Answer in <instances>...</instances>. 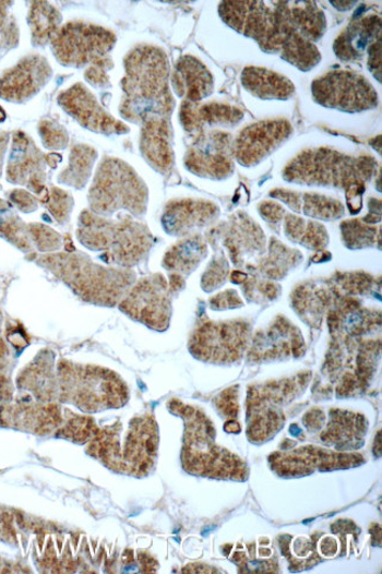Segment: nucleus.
<instances>
[{
    "mask_svg": "<svg viewBox=\"0 0 382 574\" xmlns=\"http://www.w3.org/2000/svg\"><path fill=\"white\" fill-rule=\"evenodd\" d=\"M219 17L234 32L253 39L263 52L279 56L301 72H309L321 63L317 45L305 40L279 14L264 2L247 0L222 2Z\"/></svg>",
    "mask_w": 382,
    "mask_h": 574,
    "instance_id": "obj_1",
    "label": "nucleus"
},
{
    "mask_svg": "<svg viewBox=\"0 0 382 574\" xmlns=\"http://www.w3.org/2000/svg\"><path fill=\"white\" fill-rule=\"evenodd\" d=\"M124 67L119 108L121 117L141 125L153 118L170 119L176 101L166 52L155 45H136L126 57Z\"/></svg>",
    "mask_w": 382,
    "mask_h": 574,
    "instance_id": "obj_2",
    "label": "nucleus"
},
{
    "mask_svg": "<svg viewBox=\"0 0 382 574\" xmlns=\"http://www.w3.org/2000/svg\"><path fill=\"white\" fill-rule=\"evenodd\" d=\"M379 164L371 156H350L332 147L301 151L283 171L288 183L302 187L342 189L350 214H359L366 184L373 178Z\"/></svg>",
    "mask_w": 382,
    "mask_h": 574,
    "instance_id": "obj_3",
    "label": "nucleus"
},
{
    "mask_svg": "<svg viewBox=\"0 0 382 574\" xmlns=\"http://www.w3.org/2000/svg\"><path fill=\"white\" fill-rule=\"evenodd\" d=\"M76 237L85 248L100 252L106 263L127 268L144 261L155 244L147 226L132 216L110 219L92 211L81 215Z\"/></svg>",
    "mask_w": 382,
    "mask_h": 574,
    "instance_id": "obj_4",
    "label": "nucleus"
},
{
    "mask_svg": "<svg viewBox=\"0 0 382 574\" xmlns=\"http://www.w3.org/2000/svg\"><path fill=\"white\" fill-rule=\"evenodd\" d=\"M40 260L76 296L92 304L117 306L135 282L131 268L100 266L80 253H57Z\"/></svg>",
    "mask_w": 382,
    "mask_h": 574,
    "instance_id": "obj_5",
    "label": "nucleus"
},
{
    "mask_svg": "<svg viewBox=\"0 0 382 574\" xmlns=\"http://www.w3.org/2000/svg\"><path fill=\"white\" fill-rule=\"evenodd\" d=\"M88 202L92 213L102 217H111L122 210L132 217H142L147 210L148 190L128 163L105 158L92 181Z\"/></svg>",
    "mask_w": 382,
    "mask_h": 574,
    "instance_id": "obj_6",
    "label": "nucleus"
},
{
    "mask_svg": "<svg viewBox=\"0 0 382 574\" xmlns=\"http://www.w3.org/2000/svg\"><path fill=\"white\" fill-rule=\"evenodd\" d=\"M61 392L84 411L120 407L128 400V388L119 376L99 368L60 364Z\"/></svg>",
    "mask_w": 382,
    "mask_h": 574,
    "instance_id": "obj_7",
    "label": "nucleus"
},
{
    "mask_svg": "<svg viewBox=\"0 0 382 574\" xmlns=\"http://www.w3.org/2000/svg\"><path fill=\"white\" fill-rule=\"evenodd\" d=\"M116 35L99 25L70 22L60 26L51 39V50L61 65L84 68L110 59Z\"/></svg>",
    "mask_w": 382,
    "mask_h": 574,
    "instance_id": "obj_8",
    "label": "nucleus"
},
{
    "mask_svg": "<svg viewBox=\"0 0 382 574\" xmlns=\"http://www.w3.org/2000/svg\"><path fill=\"white\" fill-rule=\"evenodd\" d=\"M313 100L325 109L360 113L378 108L379 95L362 74L351 70H331L311 85Z\"/></svg>",
    "mask_w": 382,
    "mask_h": 574,
    "instance_id": "obj_9",
    "label": "nucleus"
},
{
    "mask_svg": "<svg viewBox=\"0 0 382 574\" xmlns=\"http://www.w3.org/2000/svg\"><path fill=\"white\" fill-rule=\"evenodd\" d=\"M234 135L219 129L192 135L183 164L198 177L224 180L235 172Z\"/></svg>",
    "mask_w": 382,
    "mask_h": 574,
    "instance_id": "obj_10",
    "label": "nucleus"
},
{
    "mask_svg": "<svg viewBox=\"0 0 382 574\" xmlns=\"http://www.w3.org/2000/svg\"><path fill=\"white\" fill-rule=\"evenodd\" d=\"M250 339V325L232 321L208 323L195 331L190 350L198 359L228 364L241 359Z\"/></svg>",
    "mask_w": 382,
    "mask_h": 574,
    "instance_id": "obj_11",
    "label": "nucleus"
},
{
    "mask_svg": "<svg viewBox=\"0 0 382 574\" xmlns=\"http://www.w3.org/2000/svg\"><path fill=\"white\" fill-rule=\"evenodd\" d=\"M171 290L163 275L138 282L120 303L121 311L145 325L164 330L170 321Z\"/></svg>",
    "mask_w": 382,
    "mask_h": 574,
    "instance_id": "obj_12",
    "label": "nucleus"
},
{
    "mask_svg": "<svg viewBox=\"0 0 382 574\" xmlns=\"http://www.w3.org/2000/svg\"><path fill=\"white\" fill-rule=\"evenodd\" d=\"M294 134L287 119H266L242 129L234 141L235 160L243 168L263 163Z\"/></svg>",
    "mask_w": 382,
    "mask_h": 574,
    "instance_id": "obj_13",
    "label": "nucleus"
},
{
    "mask_svg": "<svg viewBox=\"0 0 382 574\" xmlns=\"http://www.w3.org/2000/svg\"><path fill=\"white\" fill-rule=\"evenodd\" d=\"M58 103L87 130L105 135L126 134L130 131L128 125L107 112L94 94L81 83L61 93Z\"/></svg>",
    "mask_w": 382,
    "mask_h": 574,
    "instance_id": "obj_14",
    "label": "nucleus"
},
{
    "mask_svg": "<svg viewBox=\"0 0 382 574\" xmlns=\"http://www.w3.org/2000/svg\"><path fill=\"white\" fill-rule=\"evenodd\" d=\"M211 237L220 238L229 259L240 267L252 256L266 253V236L262 228L247 214L239 211L228 222L212 230Z\"/></svg>",
    "mask_w": 382,
    "mask_h": 574,
    "instance_id": "obj_15",
    "label": "nucleus"
},
{
    "mask_svg": "<svg viewBox=\"0 0 382 574\" xmlns=\"http://www.w3.org/2000/svg\"><path fill=\"white\" fill-rule=\"evenodd\" d=\"M51 77L48 59L41 55H29L0 77V98L24 103L36 96Z\"/></svg>",
    "mask_w": 382,
    "mask_h": 574,
    "instance_id": "obj_16",
    "label": "nucleus"
},
{
    "mask_svg": "<svg viewBox=\"0 0 382 574\" xmlns=\"http://www.w3.org/2000/svg\"><path fill=\"white\" fill-rule=\"evenodd\" d=\"M220 216L217 204L204 200H179L168 203L162 218L166 234L182 237L206 228Z\"/></svg>",
    "mask_w": 382,
    "mask_h": 574,
    "instance_id": "obj_17",
    "label": "nucleus"
},
{
    "mask_svg": "<svg viewBox=\"0 0 382 574\" xmlns=\"http://www.w3.org/2000/svg\"><path fill=\"white\" fill-rule=\"evenodd\" d=\"M44 157L26 134L19 132L13 135L8 178L13 183L27 186L49 200V193L44 187Z\"/></svg>",
    "mask_w": 382,
    "mask_h": 574,
    "instance_id": "obj_18",
    "label": "nucleus"
},
{
    "mask_svg": "<svg viewBox=\"0 0 382 574\" xmlns=\"http://www.w3.org/2000/svg\"><path fill=\"white\" fill-rule=\"evenodd\" d=\"M179 118L183 130L193 135L204 130L234 128L243 119V112L224 103L201 104L183 100Z\"/></svg>",
    "mask_w": 382,
    "mask_h": 574,
    "instance_id": "obj_19",
    "label": "nucleus"
},
{
    "mask_svg": "<svg viewBox=\"0 0 382 574\" xmlns=\"http://www.w3.org/2000/svg\"><path fill=\"white\" fill-rule=\"evenodd\" d=\"M381 33L382 22L379 14L359 17L335 39L333 51L343 62H358L371 45L381 38Z\"/></svg>",
    "mask_w": 382,
    "mask_h": 574,
    "instance_id": "obj_20",
    "label": "nucleus"
},
{
    "mask_svg": "<svg viewBox=\"0 0 382 574\" xmlns=\"http://www.w3.org/2000/svg\"><path fill=\"white\" fill-rule=\"evenodd\" d=\"M141 153L159 174L171 171L175 164L170 119L153 118L142 125Z\"/></svg>",
    "mask_w": 382,
    "mask_h": 574,
    "instance_id": "obj_21",
    "label": "nucleus"
},
{
    "mask_svg": "<svg viewBox=\"0 0 382 574\" xmlns=\"http://www.w3.org/2000/svg\"><path fill=\"white\" fill-rule=\"evenodd\" d=\"M175 94L187 101L201 103L214 91V79L206 65L193 56L178 59L171 74Z\"/></svg>",
    "mask_w": 382,
    "mask_h": 574,
    "instance_id": "obj_22",
    "label": "nucleus"
},
{
    "mask_svg": "<svg viewBox=\"0 0 382 574\" xmlns=\"http://www.w3.org/2000/svg\"><path fill=\"white\" fill-rule=\"evenodd\" d=\"M273 200L283 202L294 213L323 222L338 220L345 215V207L339 200L315 192H297L275 189L270 193Z\"/></svg>",
    "mask_w": 382,
    "mask_h": 574,
    "instance_id": "obj_23",
    "label": "nucleus"
},
{
    "mask_svg": "<svg viewBox=\"0 0 382 574\" xmlns=\"http://www.w3.org/2000/svg\"><path fill=\"white\" fill-rule=\"evenodd\" d=\"M274 11L305 40L318 43L326 34L325 12L315 2H274Z\"/></svg>",
    "mask_w": 382,
    "mask_h": 574,
    "instance_id": "obj_24",
    "label": "nucleus"
},
{
    "mask_svg": "<svg viewBox=\"0 0 382 574\" xmlns=\"http://www.w3.org/2000/svg\"><path fill=\"white\" fill-rule=\"evenodd\" d=\"M241 85L260 100H288L296 94V86L286 75L259 67H248L241 72Z\"/></svg>",
    "mask_w": 382,
    "mask_h": 574,
    "instance_id": "obj_25",
    "label": "nucleus"
},
{
    "mask_svg": "<svg viewBox=\"0 0 382 574\" xmlns=\"http://www.w3.org/2000/svg\"><path fill=\"white\" fill-rule=\"evenodd\" d=\"M208 254L206 240L201 235L182 239L165 253L163 266L175 275L189 276Z\"/></svg>",
    "mask_w": 382,
    "mask_h": 574,
    "instance_id": "obj_26",
    "label": "nucleus"
},
{
    "mask_svg": "<svg viewBox=\"0 0 382 574\" xmlns=\"http://www.w3.org/2000/svg\"><path fill=\"white\" fill-rule=\"evenodd\" d=\"M303 255L295 249H289L277 238H271L266 255L258 260L255 265H249L256 274L265 279H283L290 270L302 262Z\"/></svg>",
    "mask_w": 382,
    "mask_h": 574,
    "instance_id": "obj_27",
    "label": "nucleus"
},
{
    "mask_svg": "<svg viewBox=\"0 0 382 574\" xmlns=\"http://www.w3.org/2000/svg\"><path fill=\"white\" fill-rule=\"evenodd\" d=\"M283 222L284 234L293 243L313 251H323L330 244V236L323 224L294 214H286Z\"/></svg>",
    "mask_w": 382,
    "mask_h": 574,
    "instance_id": "obj_28",
    "label": "nucleus"
},
{
    "mask_svg": "<svg viewBox=\"0 0 382 574\" xmlns=\"http://www.w3.org/2000/svg\"><path fill=\"white\" fill-rule=\"evenodd\" d=\"M63 21L60 12L49 3L36 2L28 13V25L33 33V40L38 47L51 41L60 23Z\"/></svg>",
    "mask_w": 382,
    "mask_h": 574,
    "instance_id": "obj_29",
    "label": "nucleus"
},
{
    "mask_svg": "<svg viewBox=\"0 0 382 574\" xmlns=\"http://www.w3.org/2000/svg\"><path fill=\"white\" fill-rule=\"evenodd\" d=\"M97 151L88 145H75L70 155L68 168L61 172L59 181L75 189H83L94 169Z\"/></svg>",
    "mask_w": 382,
    "mask_h": 574,
    "instance_id": "obj_30",
    "label": "nucleus"
},
{
    "mask_svg": "<svg viewBox=\"0 0 382 574\" xmlns=\"http://www.w3.org/2000/svg\"><path fill=\"white\" fill-rule=\"evenodd\" d=\"M344 244L349 250L375 248L380 243L381 229L365 220H346L341 226Z\"/></svg>",
    "mask_w": 382,
    "mask_h": 574,
    "instance_id": "obj_31",
    "label": "nucleus"
},
{
    "mask_svg": "<svg viewBox=\"0 0 382 574\" xmlns=\"http://www.w3.org/2000/svg\"><path fill=\"white\" fill-rule=\"evenodd\" d=\"M217 255H214L202 280L203 289L207 292L218 289L223 286L228 277L229 266L222 249H217Z\"/></svg>",
    "mask_w": 382,
    "mask_h": 574,
    "instance_id": "obj_32",
    "label": "nucleus"
},
{
    "mask_svg": "<svg viewBox=\"0 0 382 574\" xmlns=\"http://www.w3.org/2000/svg\"><path fill=\"white\" fill-rule=\"evenodd\" d=\"M39 133L45 147L52 150L65 148L69 143V134L64 127L44 120L39 125Z\"/></svg>",
    "mask_w": 382,
    "mask_h": 574,
    "instance_id": "obj_33",
    "label": "nucleus"
},
{
    "mask_svg": "<svg viewBox=\"0 0 382 574\" xmlns=\"http://www.w3.org/2000/svg\"><path fill=\"white\" fill-rule=\"evenodd\" d=\"M48 203L51 214L59 223L69 220L73 208V200L70 194L59 189H53L52 193L49 194Z\"/></svg>",
    "mask_w": 382,
    "mask_h": 574,
    "instance_id": "obj_34",
    "label": "nucleus"
},
{
    "mask_svg": "<svg viewBox=\"0 0 382 574\" xmlns=\"http://www.w3.org/2000/svg\"><path fill=\"white\" fill-rule=\"evenodd\" d=\"M29 234L40 251H56L61 247V238L53 230L43 225H31Z\"/></svg>",
    "mask_w": 382,
    "mask_h": 574,
    "instance_id": "obj_35",
    "label": "nucleus"
},
{
    "mask_svg": "<svg viewBox=\"0 0 382 574\" xmlns=\"http://www.w3.org/2000/svg\"><path fill=\"white\" fill-rule=\"evenodd\" d=\"M114 68L112 59H106L95 65L87 68L85 72L86 81L95 87L106 88L111 86L109 71Z\"/></svg>",
    "mask_w": 382,
    "mask_h": 574,
    "instance_id": "obj_36",
    "label": "nucleus"
},
{
    "mask_svg": "<svg viewBox=\"0 0 382 574\" xmlns=\"http://www.w3.org/2000/svg\"><path fill=\"white\" fill-rule=\"evenodd\" d=\"M259 215L262 217L275 232H279L283 220L286 216V210L277 202H263L258 206Z\"/></svg>",
    "mask_w": 382,
    "mask_h": 574,
    "instance_id": "obj_37",
    "label": "nucleus"
},
{
    "mask_svg": "<svg viewBox=\"0 0 382 574\" xmlns=\"http://www.w3.org/2000/svg\"><path fill=\"white\" fill-rule=\"evenodd\" d=\"M216 405L219 411L229 418L235 419L238 415V391L236 387L225 390L218 397Z\"/></svg>",
    "mask_w": 382,
    "mask_h": 574,
    "instance_id": "obj_38",
    "label": "nucleus"
},
{
    "mask_svg": "<svg viewBox=\"0 0 382 574\" xmlns=\"http://www.w3.org/2000/svg\"><path fill=\"white\" fill-rule=\"evenodd\" d=\"M382 52V39L374 41L369 50H367V68H369L374 80L381 83L382 74V63H381V53Z\"/></svg>",
    "mask_w": 382,
    "mask_h": 574,
    "instance_id": "obj_39",
    "label": "nucleus"
},
{
    "mask_svg": "<svg viewBox=\"0 0 382 574\" xmlns=\"http://www.w3.org/2000/svg\"><path fill=\"white\" fill-rule=\"evenodd\" d=\"M213 310L235 309L243 306L242 300L235 290H227L210 300Z\"/></svg>",
    "mask_w": 382,
    "mask_h": 574,
    "instance_id": "obj_40",
    "label": "nucleus"
},
{
    "mask_svg": "<svg viewBox=\"0 0 382 574\" xmlns=\"http://www.w3.org/2000/svg\"><path fill=\"white\" fill-rule=\"evenodd\" d=\"M13 201L14 204H17L19 207L23 211H26V213H28V211L37 208L36 200L33 198V195H29L27 192H14Z\"/></svg>",
    "mask_w": 382,
    "mask_h": 574,
    "instance_id": "obj_41",
    "label": "nucleus"
},
{
    "mask_svg": "<svg viewBox=\"0 0 382 574\" xmlns=\"http://www.w3.org/2000/svg\"><path fill=\"white\" fill-rule=\"evenodd\" d=\"M338 541L333 537H325L319 542V552L326 558H332L338 553Z\"/></svg>",
    "mask_w": 382,
    "mask_h": 574,
    "instance_id": "obj_42",
    "label": "nucleus"
},
{
    "mask_svg": "<svg viewBox=\"0 0 382 574\" xmlns=\"http://www.w3.org/2000/svg\"><path fill=\"white\" fill-rule=\"evenodd\" d=\"M294 551L299 557L309 555L312 552V542L308 538H298L295 541Z\"/></svg>",
    "mask_w": 382,
    "mask_h": 574,
    "instance_id": "obj_43",
    "label": "nucleus"
},
{
    "mask_svg": "<svg viewBox=\"0 0 382 574\" xmlns=\"http://www.w3.org/2000/svg\"><path fill=\"white\" fill-rule=\"evenodd\" d=\"M9 142L8 133H0V171H2L3 159Z\"/></svg>",
    "mask_w": 382,
    "mask_h": 574,
    "instance_id": "obj_44",
    "label": "nucleus"
},
{
    "mask_svg": "<svg viewBox=\"0 0 382 574\" xmlns=\"http://www.w3.org/2000/svg\"><path fill=\"white\" fill-rule=\"evenodd\" d=\"M335 9H338L341 11H348L355 5L358 4V2H330Z\"/></svg>",
    "mask_w": 382,
    "mask_h": 574,
    "instance_id": "obj_45",
    "label": "nucleus"
},
{
    "mask_svg": "<svg viewBox=\"0 0 382 574\" xmlns=\"http://www.w3.org/2000/svg\"><path fill=\"white\" fill-rule=\"evenodd\" d=\"M225 430L229 433H238L240 431L238 421L236 419H229L225 424Z\"/></svg>",
    "mask_w": 382,
    "mask_h": 574,
    "instance_id": "obj_46",
    "label": "nucleus"
},
{
    "mask_svg": "<svg viewBox=\"0 0 382 574\" xmlns=\"http://www.w3.org/2000/svg\"><path fill=\"white\" fill-rule=\"evenodd\" d=\"M7 115L2 108H0V122H4Z\"/></svg>",
    "mask_w": 382,
    "mask_h": 574,
    "instance_id": "obj_47",
    "label": "nucleus"
}]
</instances>
